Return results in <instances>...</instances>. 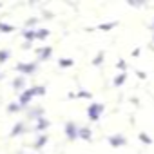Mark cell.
Returning <instances> with one entry per match:
<instances>
[{"instance_id": "cell-1", "label": "cell", "mask_w": 154, "mask_h": 154, "mask_svg": "<svg viewBox=\"0 0 154 154\" xmlns=\"http://www.w3.org/2000/svg\"><path fill=\"white\" fill-rule=\"evenodd\" d=\"M17 69L22 71V72H26V74H31V72L35 71V65H33V63H18Z\"/></svg>"}, {"instance_id": "cell-2", "label": "cell", "mask_w": 154, "mask_h": 154, "mask_svg": "<svg viewBox=\"0 0 154 154\" xmlns=\"http://www.w3.org/2000/svg\"><path fill=\"white\" fill-rule=\"evenodd\" d=\"M33 94H35V91L27 89V91H26V94H22V96H20V103H22V105L29 103V100H31V96H33Z\"/></svg>"}, {"instance_id": "cell-3", "label": "cell", "mask_w": 154, "mask_h": 154, "mask_svg": "<svg viewBox=\"0 0 154 154\" xmlns=\"http://www.w3.org/2000/svg\"><path fill=\"white\" fill-rule=\"evenodd\" d=\"M9 54H11V53H9L8 49H0V63H4V62L9 58Z\"/></svg>"}, {"instance_id": "cell-4", "label": "cell", "mask_w": 154, "mask_h": 154, "mask_svg": "<svg viewBox=\"0 0 154 154\" xmlns=\"http://www.w3.org/2000/svg\"><path fill=\"white\" fill-rule=\"evenodd\" d=\"M15 27L13 26H8V24H2V22H0V31H2V33H11Z\"/></svg>"}, {"instance_id": "cell-5", "label": "cell", "mask_w": 154, "mask_h": 154, "mask_svg": "<svg viewBox=\"0 0 154 154\" xmlns=\"http://www.w3.org/2000/svg\"><path fill=\"white\" fill-rule=\"evenodd\" d=\"M20 129H22V123H17V127H15V131L11 132V136H17V134L20 132Z\"/></svg>"}, {"instance_id": "cell-6", "label": "cell", "mask_w": 154, "mask_h": 154, "mask_svg": "<svg viewBox=\"0 0 154 154\" xmlns=\"http://www.w3.org/2000/svg\"><path fill=\"white\" fill-rule=\"evenodd\" d=\"M22 84H24V78H17V80H15V87H17V89H18Z\"/></svg>"}]
</instances>
